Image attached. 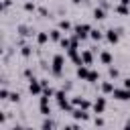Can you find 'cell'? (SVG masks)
I'll use <instances>...</instances> for the list:
<instances>
[{
    "mask_svg": "<svg viewBox=\"0 0 130 130\" xmlns=\"http://www.w3.org/2000/svg\"><path fill=\"white\" fill-rule=\"evenodd\" d=\"M89 32H91V26L89 24H75V28H73V35L77 37V39H87L89 37Z\"/></svg>",
    "mask_w": 130,
    "mask_h": 130,
    "instance_id": "obj_3",
    "label": "cell"
},
{
    "mask_svg": "<svg viewBox=\"0 0 130 130\" xmlns=\"http://www.w3.org/2000/svg\"><path fill=\"white\" fill-rule=\"evenodd\" d=\"M100 61H102L104 65H110V63H112V55H110L108 51H102V53H100Z\"/></svg>",
    "mask_w": 130,
    "mask_h": 130,
    "instance_id": "obj_13",
    "label": "cell"
},
{
    "mask_svg": "<svg viewBox=\"0 0 130 130\" xmlns=\"http://www.w3.org/2000/svg\"><path fill=\"white\" fill-rule=\"evenodd\" d=\"M98 79H100V73H98V71H91V69H89V75H87V79H85V81H89V83H95Z\"/></svg>",
    "mask_w": 130,
    "mask_h": 130,
    "instance_id": "obj_20",
    "label": "cell"
},
{
    "mask_svg": "<svg viewBox=\"0 0 130 130\" xmlns=\"http://www.w3.org/2000/svg\"><path fill=\"white\" fill-rule=\"evenodd\" d=\"M49 37H51V41H61L63 37H61V28H53L51 32H49Z\"/></svg>",
    "mask_w": 130,
    "mask_h": 130,
    "instance_id": "obj_17",
    "label": "cell"
},
{
    "mask_svg": "<svg viewBox=\"0 0 130 130\" xmlns=\"http://www.w3.org/2000/svg\"><path fill=\"white\" fill-rule=\"evenodd\" d=\"M63 65H65L63 55H55V57H53V65H51V73H53L55 77H61V73H63Z\"/></svg>",
    "mask_w": 130,
    "mask_h": 130,
    "instance_id": "obj_1",
    "label": "cell"
},
{
    "mask_svg": "<svg viewBox=\"0 0 130 130\" xmlns=\"http://www.w3.org/2000/svg\"><path fill=\"white\" fill-rule=\"evenodd\" d=\"M126 128H130V120H128V122H126Z\"/></svg>",
    "mask_w": 130,
    "mask_h": 130,
    "instance_id": "obj_32",
    "label": "cell"
},
{
    "mask_svg": "<svg viewBox=\"0 0 130 130\" xmlns=\"http://www.w3.org/2000/svg\"><path fill=\"white\" fill-rule=\"evenodd\" d=\"M59 28H61V30H65V32H67V30H69V28H71V22H69V20H59Z\"/></svg>",
    "mask_w": 130,
    "mask_h": 130,
    "instance_id": "obj_22",
    "label": "cell"
},
{
    "mask_svg": "<svg viewBox=\"0 0 130 130\" xmlns=\"http://www.w3.org/2000/svg\"><path fill=\"white\" fill-rule=\"evenodd\" d=\"M49 39H51L49 32H39V35H37V43H39V45H45Z\"/></svg>",
    "mask_w": 130,
    "mask_h": 130,
    "instance_id": "obj_19",
    "label": "cell"
},
{
    "mask_svg": "<svg viewBox=\"0 0 130 130\" xmlns=\"http://www.w3.org/2000/svg\"><path fill=\"white\" fill-rule=\"evenodd\" d=\"M93 18H95V20H104V18H106V10H104V6L93 10Z\"/></svg>",
    "mask_w": 130,
    "mask_h": 130,
    "instance_id": "obj_15",
    "label": "cell"
},
{
    "mask_svg": "<svg viewBox=\"0 0 130 130\" xmlns=\"http://www.w3.org/2000/svg\"><path fill=\"white\" fill-rule=\"evenodd\" d=\"M10 4H12V0H4V2H2V8H4V10H6V8H8V6H10Z\"/></svg>",
    "mask_w": 130,
    "mask_h": 130,
    "instance_id": "obj_28",
    "label": "cell"
},
{
    "mask_svg": "<svg viewBox=\"0 0 130 130\" xmlns=\"http://www.w3.org/2000/svg\"><path fill=\"white\" fill-rule=\"evenodd\" d=\"M28 91H30L32 95H39V93H43V83H41V79H35V77H30V79H28Z\"/></svg>",
    "mask_w": 130,
    "mask_h": 130,
    "instance_id": "obj_4",
    "label": "cell"
},
{
    "mask_svg": "<svg viewBox=\"0 0 130 130\" xmlns=\"http://www.w3.org/2000/svg\"><path fill=\"white\" fill-rule=\"evenodd\" d=\"M114 10H116L118 14H122V16H128V14H130V8H128L126 4H120V6H116Z\"/></svg>",
    "mask_w": 130,
    "mask_h": 130,
    "instance_id": "obj_14",
    "label": "cell"
},
{
    "mask_svg": "<svg viewBox=\"0 0 130 130\" xmlns=\"http://www.w3.org/2000/svg\"><path fill=\"white\" fill-rule=\"evenodd\" d=\"M122 85H124V87H130V77H126V79H122Z\"/></svg>",
    "mask_w": 130,
    "mask_h": 130,
    "instance_id": "obj_29",
    "label": "cell"
},
{
    "mask_svg": "<svg viewBox=\"0 0 130 130\" xmlns=\"http://www.w3.org/2000/svg\"><path fill=\"white\" fill-rule=\"evenodd\" d=\"M20 55H22V57H30V55H32V47H28V45H24V47L20 49Z\"/></svg>",
    "mask_w": 130,
    "mask_h": 130,
    "instance_id": "obj_21",
    "label": "cell"
},
{
    "mask_svg": "<svg viewBox=\"0 0 130 130\" xmlns=\"http://www.w3.org/2000/svg\"><path fill=\"white\" fill-rule=\"evenodd\" d=\"M8 100H10V102H18V100H20V93H10Z\"/></svg>",
    "mask_w": 130,
    "mask_h": 130,
    "instance_id": "obj_27",
    "label": "cell"
},
{
    "mask_svg": "<svg viewBox=\"0 0 130 130\" xmlns=\"http://www.w3.org/2000/svg\"><path fill=\"white\" fill-rule=\"evenodd\" d=\"M89 37L93 39V41H102L106 35H102V30H98V28H91V32H89Z\"/></svg>",
    "mask_w": 130,
    "mask_h": 130,
    "instance_id": "obj_18",
    "label": "cell"
},
{
    "mask_svg": "<svg viewBox=\"0 0 130 130\" xmlns=\"http://www.w3.org/2000/svg\"><path fill=\"white\" fill-rule=\"evenodd\" d=\"M71 116H73L75 120H81V122L89 120V114H87V110H83V108H73V110H71Z\"/></svg>",
    "mask_w": 130,
    "mask_h": 130,
    "instance_id": "obj_7",
    "label": "cell"
},
{
    "mask_svg": "<svg viewBox=\"0 0 130 130\" xmlns=\"http://www.w3.org/2000/svg\"><path fill=\"white\" fill-rule=\"evenodd\" d=\"M41 114H43V116H49V114H51V108H49V95H47V93H43V98H41Z\"/></svg>",
    "mask_w": 130,
    "mask_h": 130,
    "instance_id": "obj_10",
    "label": "cell"
},
{
    "mask_svg": "<svg viewBox=\"0 0 130 130\" xmlns=\"http://www.w3.org/2000/svg\"><path fill=\"white\" fill-rule=\"evenodd\" d=\"M81 61H83V65H91V63H93L91 51H81Z\"/></svg>",
    "mask_w": 130,
    "mask_h": 130,
    "instance_id": "obj_11",
    "label": "cell"
},
{
    "mask_svg": "<svg viewBox=\"0 0 130 130\" xmlns=\"http://www.w3.org/2000/svg\"><path fill=\"white\" fill-rule=\"evenodd\" d=\"M95 126H104V120L102 118H95Z\"/></svg>",
    "mask_w": 130,
    "mask_h": 130,
    "instance_id": "obj_30",
    "label": "cell"
},
{
    "mask_svg": "<svg viewBox=\"0 0 130 130\" xmlns=\"http://www.w3.org/2000/svg\"><path fill=\"white\" fill-rule=\"evenodd\" d=\"M108 75H110V77L114 79V77H118V75H120V71H118L116 67H110V69H108Z\"/></svg>",
    "mask_w": 130,
    "mask_h": 130,
    "instance_id": "obj_24",
    "label": "cell"
},
{
    "mask_svg": "<svg viewBox=\"0 0 130 130\" xmlns=\"http://www.w3.org/2000/svg\"><path fill=\"white\" fill-rule=\"evenodd\" d=\"M22 37H32V28L30 26H26V24H18V28H16Z\"/></svg>",
    "mask_w": 130,
    "mask_h": 130,
    "instance_id": "obj_12",
    "label": "cell"
},
{
    "mask_svg": "<svg viewBox=\"0 0 130 130\" xmlns=\"http://www.w3.org/2000/svg\"><path fill=\"white\" fill-rule=\"evenodd\" d=\"M112 98L114 100H118V102H128L130 100V87H114V91H112Z\"/></svg>",
    "mask_w": 130,
    "mask_h": 130,
    "instance_id": "obj_2",
    "label": "cell"
},
{
    "mask_svg": "<svg viewBox=\"0 0 130 130\" xmlns=\"http://www.w3.org/2000/svg\"><path fill=\"white\" fill-rule=\"evenodd\" d=\"M53 126H55V122H51L49 118H47V120L43 122V128H53Z\"/></svg>",
    "mask_w": 130,
    "mask_h": 130,
    "instance_id": "obj_26",
    "label": "cell"
},
{
    "mask_svg": "<svg viewBox=\"0 0 130 130\" xmlns=\"http://www.w3.org/2000/svg\"><path fill=\"white\" fill-rule=\"evenodd\" d=\"M75 75H77L79 79H83V81H85V79H87V75H89V65H83V63H81V65H77Z\"/></svg>",
    "mask_w": 130,
    "mask_h": 130,
    "instance_id": "obj_9",
    "label": "cell"
},
{
    "mask_svg": "<svg viewBox=\"0 0 130 130\" xmlns=\"http://www.w3.org/2000/svg\"><path fill=\"white\" fill-rule=\"evenodd\" d=\"M81 2H83V0H73V4H81Z\"/></svg>",
    "mask_w": 130,
    "mask_h": 130,
    "instance_id": "obj_31",
    "label": "cell"
},
{
    "mask_svg": "<svg viewBox=\"0 0 130 130\" xmlns=\"http://www.w3.org/2000/svg\"><path fill=\"white\" fill-rule=\"evenodd\" d=\"M71 104H73L75 108H83V110H89V108H91V102H89V100H85V98H81V95L71 98Z\"/></svg>",
    "mask_w": 130,
    "mask_h": 130,
    "instance_id": "obj_5",
    "label": "cell"
},
{
    "mask_svg": "<svg viewBox=\"0 0 130 130\" xmlns=\"http://www.w3.org/2000/svg\"><path fill=\"white\" fill-rule=\"evenodd\" d=\"M8 98H10L8 89H6V87H2V89H0V100H8Z\"/></svg>",
    "mask_w": 130,
    "mask_h": 130,
    "instance_id": "obj_25",
    "label": "cell"
},
{
    "mask_svg": "<svg viewBox=\"0 0 130 130\" xmlns=\"http://www.w3.org/2000/svg\"><path fill=\"white\" fill-rule=\"evenodd\" d=\"M91 108H93L95 114H104V110H106V98H98V100L91 104Z\"/></svg>",
    "mask_w": 130,
    "mask_h": 130,
    "instance_id": "obj_8",
    "label": "cell"
},
{
    "mask_svg": "<svg viewBox=\"0 0 130 130\" xmlns=\"http://www.w3.org/2000/svg\"><path fill=\"white\" fill-rule=\"evenodd\" d=\"M100 87H102L104 93H112V91H114V83H112V81H104Z\"/></svg>",
    "mask_w": 130,
    "mask_h": 130,
    "instance_id": "obj_16",
    "label": "cell"
},
{
    "mask_svg": "<svg viewBox=\"0 0 130 130\" xmlns=\"http://www.w3.org/2000/svg\"><path fill=\"white\" fill-rule=\"evenodd\" d=\"M120 32H122V28H110V30H106V39H108V43L116 45V43L120 41Z\"/></svg>",
    "mask_w": 130,
    "mask_h": 130,
    "instance_id": "obj_6",
    "label": "cell"
},
{
    "mask_svg": "<svg viewBox=\"0 0 130 130\" xmlns=\"http://www.w3.org/2000/svg\"><path fill=\"white\" fill-rule=\"evenodd\" d=\"M24 10H26V12H35V4H32L30 0H24Z\"/></svg>",
    "mask_w": 130,
    "mask_h": 130,
    "instance_id": "obj_23",
    "label": "cell"
}]
</instances>
